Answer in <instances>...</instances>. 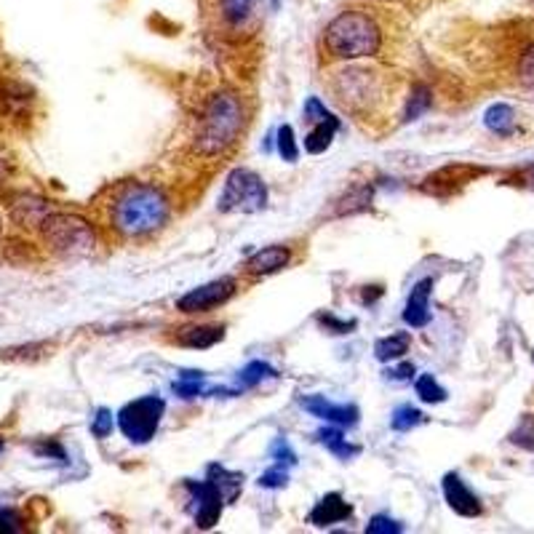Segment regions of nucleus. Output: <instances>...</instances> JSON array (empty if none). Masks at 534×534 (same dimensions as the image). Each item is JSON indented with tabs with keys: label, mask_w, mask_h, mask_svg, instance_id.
Masks as SVG:
<instances>
[{
	"label": "nucleus",
	"mask_w": 534,
	"mask_h": 534,
	"mask_svg": "<svg viewBox=\"0 0 534 534\" xmlns=\"http://www.w3.org/2000/svg\"><path fill=\"white\" fill-rule=\"evenodd\" d=\"M169 219V201L152 184L126 187L112 206V227L126 238H142L163 227Z\"/></svg>",
	"instance_id": "1"
},
{
	"label": "nucleus",
	"mask_w": 534,
	"mask_h": 534,
	"mask_svg": "<svg viewBox=\"0 0 534 534\" xmlns=\"http://www.w3.org/2000/svg\"><path fill=\"white\" fill-rule=\"evenodd\" d=\"M326 51L337 59H361L374 57L382 46V33L369 14L342 11L337 19L329 22L323 33Z\"/></svg>",
	"instance_id": "2"
},
{
	"label": "nucleus",
	"mask_w": 534,
	"mask_h": 534,
	"mask_svg": "<svg viewBox=\"0 0 534 534\" xmlns=\"http://www.w3.org/2000/svg\"><path fill=\"white\" fill-rule=\"evenodd\" d=\"M244 129V105L236 94L222 91L214 94L209 105L201 115L198 134H195V147L204 155H216L225 152L230 144L238 140Z\"/></svg>",
	"instance_id": "3"
},
{
	"label": "nucleus",
	"mask_w": 534,
	"mask_h": 534,
	"mask_svg": "<svg viewBox=\"0 0 534 534\" xmlns=\"http://www.w3.org/2000/svg\"><path fill=\"white\" fill-rule=\"evenodd\" d=\"M40 233L59 257H86L94 249V230L78 214H48L40 222Z\"/></svg>",
	"instance_id": "4"
},
{
	"label": "nucleus",
	"mask_w": 534,
	"mask_h": 534,
	"mask_svg": "<svg viewBox=\"0 0 534 534\" xmlns=\"http://www.w3.org/2000/svg\"><path fill=\"white\" fill-rule=\"evenodd\" d=\"M267 206V187L259 174L249 169H236L225 182V190L219 195V212L222 214H257Z\"/></svg>",
	"instance_id": "5"
},
{
	"label": "nucleus",
	"mask_w": 534,
	"mask_h": 534,
	"mask_svg": "<svg viewBox=\"0 0 534 534\" xmlns=\"http://www.w3.org/2000/svg\"><path fill=\"white\" fill-rule=\"evenodd\" d=\"M166 403L161 395H144L126 403L118 414V425L131 444H147L161 425Z\"/></svg>",
	"instance_id": "6"
},
{
	"label": "nucleus",
	"mask_w": 534,
	"mask_h": 534,
	"mask_svg": "<svg viewBox=\"0 0 534 534\" xmlns=\"http://www.w3.org/2000/svg\"><path fill=\"white\" fill-rule=\"evenodd\" d=\"M184 489L190 492V497L195 502V505H193L195 524H198L201 529H212L214 524L219 521V516H222V505H225L222 492L214 487L209 478H206V481H187Z\"/></svg>",
	"instance_id": "7"
},
{
	"label": "nucleus",
	"mask_w": 534,
	"mask_h": 534,
	"mask_svg": "<svg viewBox=\"0 0 534 534\" xmlns=\"http://www.w3.org/2000/svg\"><path fill=\"white\" fill-rule=\"evenodd\" d=\"M236 294V281L233 278H219L206 286H198L193 291H187L182 299L177 302V308L182 313H206L216 305L227 302L230 297Z\"/></svg>",
	"instance_id": "8"
},
{
	"label": "nucleus",
	"mask_w": 534,
	"mask_h": 534,
	"mask_svg": "<svg viewBox=\"0 0 534 534\" xmlns=\"http://www.w3.org/2000/svg\"><path fill=\"white\" fill-rule=\"evenodd\" d=\"M299 406L305 412H310L313 417H320V420L340 427L358 425V409L353 403H331L326 395H305V398H299Z\"/></svg>",
	"instance_id": "9"
},
{
	"label": "nucleus",
	"mask_w": 534,
	"mask_h": 534,
	"mask_svg": "<svg viewBox=\"0 0 534 534\" xmlns=\"http://www.w3.org/2000/svg\"><path fill=\"white\" fill-rule=\"evenodd\" d=\"M444 497H446L449 508H452L457 516H465V518L481 516V502H478V497L465 487V481L457 473H446V476H444Z\"/></svg>",
	"instance_id": "10"
},
{
	"label": "nucleus",
	"mask_w": 534,
	"mask_h": 534,
	"mask_svg": "<svg viewBox=\"0 0 534 534\" xmlns=\"http://www.w3.org/2000/svg\"><path fill=\"white\" fill-rule=\"evenodd\" d=\"M351 516H353V508L340 497L337 492H331V495H326V497L320 499L319 505L313 508L310 521H313L316 527H331V524L348 521Z\"/></svg>",
	"instance_id": "11"
},
{
	"label": "nucleus",
	"mask_w": 534,
	"mask_h": 534,
	"mask_svg": "<svg viewBox=\"0 0 534 534\" xmlns=\"http://www.w3.org/2000/svg\"><path fill=\"white\" fill-rule=\"evenodd\" d=\"M430 286L433 281L425 278V281H420V284L412 288V294H409V302H406V310H403V320L412 326V329H423L430 323V305H427V299H430Z\"/></svg>",
	"instance_id": "12"
},
{
	"label": "nucleus",
	"mask_w": 534,
	"mask_h": 534,
	"mask_svg": "<svg viewBox=\"0 0 534 534\" xmlns=\"http://www.w3.org/2000/svg\"><path fill=\"white\" fill-rule=\"evenodd\" d=\"M286 265H288V249L286 246H267V249L257 251L246 262V273H251V276H270V273H278Z\"/></svg>",
	"instance_id": "13"
},
{
	"label": "nucleus",
	"mask_w": 534,
	"mask_h": 534,
	"mask_svg": "<svg viewBox=\"0 0 534 534\" xmlns=\"http://www.w3.org/2000/svg\"><path fill=\"white\" fill-rule=\"evenodd\" d=\"M222 340H225V329L222 326H187V329H182L177 334L179 345L198 348V351L212 348V345L222 342Z\"/></svg>",
	"instance_id": "14"
},
{
	"label": "nucleus",
	"mask_w": 534,
	"mask_h": 534,
	"mask_svg": "<svg viewBox=\"0 0 534 534\" xmlns=\"http://www.w3.org/2000/svg\"><path fill=\"white\" fill-rule=\"evenodd\" d=\"M209 481L222 492L225 502H233V499L238 497L241 487H244V476L241 473H230L222 465H209Z\"/></svg>",
	"instance_id": "15"
},
{
	"label": "nucleus",
	"mask_w": 534,
	"mask_h": 534,
	"mask_svg": "<svg viewBox=\"0 0 534 534\" xmlns=\"http://www.w3.org/2000/svg\"><path fill=\"white\" fill-rule=\"evenodd\" d=\"M484 123H487V129L489 131H495L499 137H508V134H513V129H516V112H513V107L510 105H492L487 110V115H484Z\"/></svg>",
	"instance_id": "16"
},
{
	"label": "nucleus",
	"mask_w": 534,
	"mask_h": 534,
	"mask_svg": "<svg viewBox=\"0 0 534 534\" xmlns=\"http://www.w3.org/2000/svg\"><path fill=\"white\" fill-rule=\"evenodd\" d=\"M337 129H340V120H337V118L319 120V123H316V129L305 137V150H308L310 155H319V152H323V150L331 144V140H334Z\"/></svg>",
	"instance_id": "17"
},
{
	"label": "nucleus",
	"mask_w": 534,
	"mask_h": 534,
	"mask_svg": "<svg viewBox=\"0 0 534 534\" xmlns=\"http://www.w3.org/2000/svg\"><path fill=\"white\" fill-rule=\"evenodd\" d=\"M319 441L334 455V457H340V460H351V457H356L358 446H353V444H348V438L340 433V430H334V427H323V430H319Z\"/></svg>",
	"instance_id": "18"
},
{
	"label": "nucleus",
	"mask_w": 534,
	"mask_h": 534,
	"mask_svg": "<svg viewBox=\"0 0 534 534\" xmlns=\"http://www.w3.org/2000/svg\"><path fill=\"white\" fill-rule=\"evenodd\" d=\"M409 345H412V337L406 331H398V334H391L385 340H377L374 356L380 358V361H395V358H401L409 351Z\"/></svg>",
	"instance_id": "19"
},
{
	"label": "nucleus",
	"mask_w": 534,
	"mask_h": 534,
	"mask_svg": "<svg viewBox=\"0 0 534 534\" xmlns=\"http://www.w3.org/2000/svg\"><path fill=\"white\" fill-rule=\"evenodd\" d=\"M267 377H278V374H276L267 363H262V361H251L249 366L238 374L233 393L238 395L241 391H249V388L259 385V382H262V380H267Z\"/></svg>",
	"instance_id": "20"
},
{
	"label": "nucleus",
	"mask_w": 534,
	"mask_h": 534,
	"mask_svg": "<svg viewBox=\"0 0 534 534\" xmlns=\"http://www.w3.org/2000/svg\"><path fill=\"white\" fill-rule=\"evenodd\" d=\"M433 105V94L425 83H417L409 94V102H406V112H403V120H417L420 115H425Z\"/></svg>",
	"instance_id": "21"
},
{
	"label": "nucleus",
	"mask_w": 534,
	"mask_h": 534,
	"mask_svg": "<svg viewBox=\"0 0 534 534\" xmlns=\"http://www.w3.org/2000/svg\"><path fill=\"white\" fill-rule=\"evenodd\" d=\"M204 382H206V374H204V372L187 369V372L179 374V380L174 382V393H177L179 398H184V401L198 398V395L204 393Z\"/></svg>",
	"instance_id": "22"
},
{
	"label": "nucleus",
	"mask_w": 534,
	"mask_h": 534,
	"mask_svg": "<svg viewBox=\"0 0 534 534\" xmlns=\"http://www.w3.org/2000/svg\"><path fill=\"white\" fill-rule=\"evenodd\" d=\"M508 441L518 449H527V452H534V417L532 414H524L518 420V425L510 430Z\"/></svg>",
	"instance_id": "23"
},
{
	"label": "nucleus",
	"mask_w": 534,
	"mask_h": 534,
	"mask_svg": "<svg viewBox=\"0 0 534 534\" xmlns=\"http://www.w3.org/2000/svg\"><path fill=\"white\" fill-rule=\"evenodd\" d=\"M423 423H425V414H423L420 409H414V406H401V409H395V414H393L391 420L393 430H398V433H406V430L423 425Z\"/></svg>",
	"instance_id": "24"
},
{
	"label": "nucleus",
	"mask_w": 534,
	"mask_h": 534,
	"mask_svg": "<svg viewBox=\"0 0 534 534\" xmlns=\"http://www.w3.org/2000/svg\"><path fill=\"white\" fill-rule=\"evenodd\" d=\"M222 3V16L230 22V25H241L246 22L254 8V0H219Z\"/></svg>",
	"instance_id": "25"
},
{
	"label": "nucleus",
	"mask_w": 534,
	"mask_h": 534,
	"mask_svg": "<svg viewBox=\"0 0 534 534\" xmlns=\"http://www.w3.org/2000/svg\"><path fill=\"white\" fill-rule=\"evenodd\" d=\"M414 391H417V395H420L425 403H441V401H446V391L433 380V374H423V377L414 382Z\"/></svg>",
	"instance_id": "26"
},
{
	"label": "nucleus",
	"mask_w": 534,
	"mask_h": 534,
	"mask_svg": "<svg viewBox=\"0 0 534 534\" xmlns=\"http://www.w3.org/2000/svg\"><path fill=\"white\" fill-rule=\"evenodd\" d=\"M518 83H521V89H524L527 94H532L534 97V43L532 46H527V51H524L521 59H518Z\"/></svg>",
	"instance_id": "27"
},
{
	"label": "nucleus",
	"mask_w": 534,
	"mask_h": 534,
	"mask_svg": "<svg viewBox=\"0 0 534 534\" xmlns=\"http://www.w3.org/2000/svg\"><path fill=\"white\" fill-rule=\"evenodd\" d=\"M278 152L284 155V161H288V163H294L299 158V150H297V142H294L291 126H281L278 129Z\"/></svg>",
	"instance_id": "28"
},
{
	"label": "nucleus",
	"mask_w": 534,
	"mask_h": 534,
	"mask_svg": "<svg viewBox=\"0 0 534 534\" xmlns=\"http://www.w3.org/2000/svg\"><path fill=\"white\" fill-rule=\"evenodd\" d=\"M403 532V527L398 521H393L388 516H374L369 524H366V534H398Z\"/></svg>",
	"instance_id": "29"
},
{
	"label": "nucleus",
	"mask_w": 534,
	"mask_h": 534,
	"mask_svg": "<svg viewBox=\"0 0 534 534\" xmlns=\"http://www.w3.org/2000/svg\"><path fill=\"white\" fill-rule=\"evenodd\" d=\"M270 455H273V460L278 467H291V465H297V457H294V452H291V446H288V441L286 438H278L276 444H273V449H270Z\"/></svg>",
	"instance_id": "30"
},
{
	"label": "nucleus",
	"mask_w": 534,
	"mask_h": 534,
	"mask_svg": "<svg viewBox=\"0 0 534 534\" xmlns=\"http://www.w3.org/2000/svg\"><path fill=\"white\" fill-rule=\"evenodd\" d=\"M286 481H288V476H286L284 467H278V465L259 476V487H265V489H281V487H286Z\"/></svg>",
	"instance_id": "31"
},
{
	"label": "nucleus",
	"mask_w": 534,
	"mask_h": 534,
	"mask_svg": "<svg viewBox=\"0 0 534 534\" xmlns=\"http://www.w3.org/2000/svg\"><path fill=\"white\" fill-rule=\"evenodd\" d=\"M22 529V518L14 508L0 505V532H19Z\"/></svg>",
	"instance_id": "32"
},
{
	"label": "nucleus",
	"mask_w": 534,
	"mask_h": 534,
	"mask_svg": "<svg viewBox=\"0 0 534 534\" xmlns=\"http://www.w3.org/2000/svg\"><path fill=\"white\" fill-rule=\"evenodd\" d=\"M91 433H94L97 438H107V435L112 433V414H110L107 409H99V412H97V417H94V423H91Z\"/></svg>",
	"instance_id": "33"
},
{
	"label": "nucleus",
	"mask_w": 534,
	"mask_h": 534,
	"mask_svg": "<svg viewBox=\"0 0 534 534\" xmlns=\"http://www.w3.org/2000/svg\"><path fill=\"white\" fill-rule=\"evenodd\" d=\"M319 320L326 326V329H331L334 334H345L348 329H353V326H356L353 320H348V323H345V320H337L334 316H320Z\"/></svg>",
	"instance_id": "34"
},
{
	"label": "nucleus",
	"mask_w": 534,
	"mask_h": 534,
	"mask_svg": "<svg viewBox=\"0 0 534 534\" xmlns=\"http://www.w3.org/2000/svg\"><path fill=\"white\" fill-rule=\"evenodd\" d=\"M385 374H388V380H412L414 366H412V363H401V366H395V369H388Z\"/></svg>",
	"instance_id": "35"
},
{
	"label": "nucleus",
	"mask_w": 534,
	"mask_h": 534,
	"mask_svg": "<svg viewBox=\"0 0 534 534\" xmlns=\"http://www.w3.org/2000/svg\"><path fill=\"white\" fill-rule=\"evenodd\" d=\"M521 179H524V184H527V187H532L534 190V163L532 166H527V169L521 172Z\"/></svg>",
	"instance_id": "36"
},
{
	"label": "nucleus",
	"mask_w": 534,
	"mask_h": 534,
	"mask_svg": "<svg viewBox=\"0 0 534 534\" xmlns=\"http://www.w3.org/2000/svg\"><path fill=\"white\" fill-rule=\"evenodd\" d=\"M532 358H534V353H532Z\"/></svg>",
	"instance_id": "37"
}]
</instances>
